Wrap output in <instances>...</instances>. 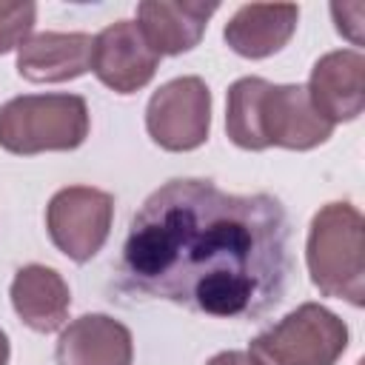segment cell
<instances>
[{
	"instance_id": "4",
	"label": "cell",
	"mask_w": 365,
	"mask_h": 365,
	"mask_svg": "<svg viewBox=\"0 0 365 365\" xmlns=\"http://www.w3.org/2000/svg\"><path fill=\"white\" fill-rule=\"evenodd\" d=\"M88 137L80 94H26L0 106V148L11 154L71 151Z\"/></svg>"
},
{
	"instance_id": "7",
	"label": "cell",
	"mask_w": 365,
	"mask_h": 365,
	"mask_svg": "<svg viewBox=\"0 0 365 365\" xmlns=\"http://www.w3.org/2000/svg\"><path fill=\"white\" fill-rule=\"evenodd\" d=\"M145 128L165 151H191L208 140L211 91L200 77H177L160 86L145 108Z\"/></svg>"
},
{
	"instance_id": "13",
	"label": "cell",
	"mask_w": 365,
	"mask_h": 365,
	"mask_svg": "<svg viewBox=\"0 0 365 365\" xmlns=\"http://www.w3.org/2000/svg\"><path fill=\"white\" fill-rule=\"evenodd\" d=\"M299 9L294 3H248L234 11L225 23V43L251 60L268 57L279 51L294 29H297Z\"/></svg>"
},
{
	"instance_id": "10",
	"label": "cell",
	"mask_w": 365,
	"mask_h": 365,
	"mask_svg": "<svg viewBox=\"0 0 365 365\" xmlns=\"http://www.w3.org/2000/svg\"><path fill=\"white\" fill-rule=\"evenodd\" d=\"M131 331L106 314H86L68 322L54 351L57 365H131Z\"/></svg>"
},
{
	"instance_id": "3",
	"label": "cell",
	"mask_w": 365,
	"mask_h": 365,
	"mask_svg": "<svg viewBox=\"0 0 365 365\" xmlns=\"http://www.w3.org/2000/svg\"><path fill=\"white\" fill-rule=\"evenodd\" d=\"M305 259L325 297L356 308L365 302V222L351 202H328L314 214Z\"/></svg>"
},
{
	"instance_id": "12",
	"label": "cell",
	"mask_w": 365,
	"mask_h": 365,
	"mask_svg": "<svg viewBox=\"0 0 365 365\" xmlns=\"http://www.w3.org/2000/svg\"><path fill=\"white\" fill-rule=\"evenodd\" d=\"M217 11V3H171V0H145L137 6V29L145 43L163 54H182L194 48L208 26V17Z\"/></svg>"
},
{
	"instance_id": "17",
	"label": "cell",
	"mask_w": 365,
	"mask_h": 365,
	"mask_svg": "<svg viewBox=\"0 0 365 365\" xmlns=\"http://www.w3.org/2000/svg\"><path fill=\"white\" fill-rule=\"evenodd\" d=\"M9 362V336L0 331V365Z\"/></svg>"
},
{
	"instance_id": "11",
	"label": "cell",
	"mask_w": 365,
	"mask_h": 365,
	"mask_svg": "<svg viewBox=\"0 0 365 365\" xmlns=\"http://www.w3.org/2000/svg\"><path fill=\"white\" fill-rule=\"evenodd\" d=\"M94 37L83 31H43L17 48V71L31 83H63L91 68Z\"/></svg>"
},
{
	"instance_id": "14",
	"label": "cell",
	"mask_w": 365,
	"mask_h": 365,
	"mask_svg": "<svg viewBox=\"0 0 365 365\" xmlns=\"http://www.w3.org/2000/svg\"><path fill=\"white\" fill-rule=\"evenodd\" d=\"M11 305L29 328L48 334L66 322L71 294L54 268L23 265L11 279Z\"/></svg>"
},
{
	"instance_id": "15",
	"label": "cell",
	"mask_w": 365,
	"mask_h": 365,
	"mask_svg": "<svg viewBox=\"0 0 365 365\" xmlns=\"http://www.w3.org/2000/svg\"><path fill=\"white\" fill-rule=\"evenodd\" d=\"M34 3H0V54L20 48L34 26Z\"/></svg>"
},
{
	"instance_id": "16",
	"label": "cell",
	"mask_w": 365,
	"mask_h": 365,
	"mask_svg": "<svg viewBox=\"0 0 365 365\" xmlns=\"http://www.w3.org/2000/svg\"><path fill=\"white\" fill-rule=\"evenodd\" d=\"M208 365H257L245 351H222L208 359Z\"/></svg>"
},
{
	"instance_id": "1",
	"label": "cell",
	"mask_w": 365,
	"mask_h": 365,
	"mask_svg": "<svg viewBox=\"0 0 365 365\" xmlns=\"http://www.w3.org/2000/svg\"><path fill=\"white\" fill-rule=\"evenodd\" d=\"M288 217L271 194L168 180L134 214L120 285L220 319H257L288 279Z\"/></svg>"
},
{
	"instance_id": "9",
	"label": "cell",
	"mask_w": 365,
	"mask_h": 365,
	"mask_svg": "<svg viewBox=\"0 0 365 365\" xmlns=\"http://www.w3.org/2000/svg\"><path fill=\"white\" fill-rule=\"evenodd\" d=\"M308 97L331 125L356 120L365 108V57L359 51H331L311 68Z\"/></svg>"
},
{
	"instance_id": "5",
	"label": "cell",
	"mask_w": 365,
	"mask_h": 365,
	"mask_svg": "<svg viewBox=\"0 0 365 365\" xmlns=\"http://www.w3.org/2000/svg\"><path fill=\"white\" fill-rule=\"evenodd\" d=\"M345 348V322L334 311L305 302L259 334L251 342L248 356L257 365H334Z\"/></svg>"
},
{
	"instance_id": "6",
	"label": "cell",
	"mask_w": 365,
	"mask_h": 365,
	"mask_svg": "<svg viewBox=\"0 0 365 365\" xmlns=\"http://www.w3.org/2000/svg\"><path fill=\"white\" fill-rule=\"evenodd\" d=\"M114 217V197L88 185L60 188L46 208V228L51 242L74 262H88L108 240Z\"/></svg>"
},
{
	"instance_id": "8",
	"label": "cell",
	"mask_w": 365,
	"mask_h": 365,
	"mask_svg": "<svg viewBox=\"0 0 365 365\" xmlns=\"http://www.w3.org/2000/svg\"><path fill=\"white\" fill-rule=\"evenodd\" d=\"M160 66V54L145 43L137 23L117 20L106 26L91 46V71L117 94H134L148 86Z\"/></svg>"
},
{
	"instance_id": "2",
	"label": "cell",
	"mask_w": 365,
	"mask_h": 365,
	"mask_svg": "<svg viewBox=\"0 0 365 365\" xmlns=\"http://www.w3.org/2000/svg\"><path fill=\"white\" fill-rule=\"evenodd\" d=\"M225 128L231 143L248 151L268 145L308 151L334 131L311 106L305 86H277L262 77H240L228 88Z\"/></svg>"
}]
</instances>
